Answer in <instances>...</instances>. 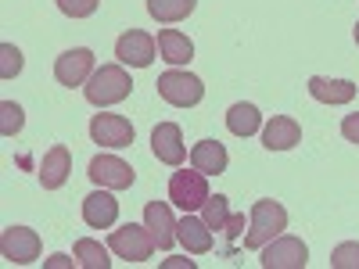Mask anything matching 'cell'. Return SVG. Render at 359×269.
I'll list each match as a JSON object with an SVG mask.
<instances>
[{
	"label": "cell",
	"instance_id": "obj_1",
	"mask_svg": "<svg viewBox=\"0 0 359 269\" xmlns=\"http://www.w3.org/2000/svg\"><path fill=\"white\" fill-rule=\"evenodd\" d=\"M287 230V208L273 198H262L252 205L248 212V233H245V248L259 251L262 244H269L273 237H280Z\"/></svg>",
	"mask_w": 359,
	"mask_h": 269
},
{
	"label": "cell",
	"instance_id": "obj_2",
	"mask_svg": "<svg viewBox=\"0 0 359 269\" xmlns=\"http://www.w3.org/2000/svg\"><path fill=\"white\" fill-rule=\"evenodd\" d=\"M130 90H133V79H130V72L123 65H101V69H94V76L86 79L83 94H86V101L94 108H108V104L126 101Z\"/></svg>",
	"mask_w": 359,
	"mask_h": 269
},
{
	"label": "cell",
	"instance_id": "obj_3",
	"mask_svg": "<svg viewBox=\"0 0 359 269\" xmlns=\"http://www.w3.org/2000/svg\"><path fill=\"white\" fill-rule=\"evenodd\" d=\"M208 201V176L191 169H180L169 176V205H176L180 212H198Z\"/></svg>",
	"mask_w": 359,
	"mask_h": 269
},
{
	"label": "cell",
	"instance_id": "obj_4",
	"mask_svg": "<svg viewBox=\"0 0 359 269\" xmlns=\"http://www.w3.org/2000/svg\"><path fill=\"white\" fill-rule=\"evenodd\" d=\"M155 86H158V97L165 104H172V108H194L205 97V83L194 72H180V69L162 72Z\"/></svg>",
	"mask_w": 359,
	"mask_h": 269
},
{
	"label": "cell",
	"instance_id": "obj_5",
	"mask_svg": "<svg viewBox=\"0 0 359 269\" xmlns=\"http://www.w3.org/2000/svg\"><path fill=\"white\" fill-rule=\"evenodd\" d=\"M108 248L118 255V258H126V262H147L155 255V237H151V230H147V223L140 226V223H126V226H118V230H111V237H108Z\"/></svg>",
	"mask_w": 359,
	"mask_h": 269
},
{
	"label": "cell",
	"instance_id": "obj_6",
	"mask_svg": "<svg viewBox=\"0 0 359 269\" xmlns=\"http://www.w3.org/2000/svg\"><path fill=\"white\" fill-rule=\"evenodd\" d=\"M262 251V269H306L309 265V248L302 237H273L269 244L259 248Z\"/></svg>",
	"mask_w": 359,
	"mask_h": 269
},
{
	"label": "cell",
	"instance_id": "obj_7",
	"mask_svg": "<svg viewBox=\"0 0 359 269\" xmlns=\"http://www.w3.org/2000/svg\"><path fill=\"white\" fill-rule=\"evenodd\" d=\"M155 50H158V40L144 29H130L115 40V57L118 65H130V69H147L155 62Z\"/></svg>",
	"mask_w": 359,
	"mask_h": 269
},
{
	"label": "cell",
	"instance_id": "obj_8",
	"mask_svg": "<svg viewBox=\"0 0 359 269\" xmlns=\"http://www.w3.org/2000/svg\"><path fill=\"white\" fill-rule=\"evenodd\" d=\"M90 137L101 147H130L137 130L126 115H111V111H97L90 118Z\"/></svg>",
	"mask_w": 359,
	"mask_h": 269
},
{
	"label": "cell",
	"instance_id": "obj_9",
	"mask_svg": "<svg viewBox=\"0 0 359 269\" xmlns=\"http://www.w3.org/2000/svg\"><path fill=\"white\" fill-rule=\"evenodd\" d=\"M40 233L29 230V226H8L4 233H0V251H4V258L11 265H29L40 258Z\"/></svg>",
	"mask_w": 359,
	"mask_h": 269
},
{
	"label": "cell",
	"instance_id": "obj_10",
	"mask_svg": "<svg viewBox=\"0 0 359 269\" xmlns=\"http://www.w3.org/2000/svg\"><path fill=\"white\" fill-rule=\"evenodd\" d=\"M86 176L94 179L97 187H108V191H126V187H133V179H137L133 165L123 162V158H115V155H97V158H90Z\"/></svg>",
	"mask_w": 359,
	"mask_h": 269
},
{
	"label": "cell",
	"instance_id": "obj_11",
	"mask_svg": "<svg viewBox=\"0 0 359 269\" xmlns=\"http://www.w3.org/2000/svg\"><path fill=\"white\" fill-rule=\"evenodd\" d=\"M90 76H94V50L90 47H72L54 62V79L62 86H86Z\"/></svg>",
	"mask_w": 359,
	"mask_h": 269
},
{
	"label": "cell",
	"instance_id": "obj_12",
	"mask_svg": "<svg viewBox=\"0 0 359 269\" xmlns=\"http://www.w3.org/2000/svg\"><path fill=\"white\" fill-rule=\"evenodd\" d=\"M151 151L165 165H180L187 158V144H184V133H180L176 123H158L151 130Z\"/></svg>",
	"mask_w": 359,
	"mask_h": 269
},
{
	"label": "cell",
	"instance_id": "obj_13",
	"mask_svg": "<svg viewBox=\"0 0 359 269\" xmlns=\"http://www.w3.org/2000/svg\"><path fill=\"white\" fill-rule=\"evenodd\" d=\"M115 219H118V201H115V194L108 187H101V191L83 198V223L86 226L108 230V226H115Z\"/></svg>",
	"mask_w": 359,
	"mask_h": 269
},
{
	"label": "cell",
	"instance_id": "obj_14",
	"mask_svg": "<svg viewBox=\"0 0 359 269\" xmlns=\"http://www.w3.org/2000/svg\"><path fill=\"white\" fill-rule=\"evenodd\" d=\"M144 223H147V230H151L155 244H158L162 251H169V248L180 244V241H176V219H172V212H169L165 201H147V205H144Z\"/></svg>",
	"mask_w": 359,
	"mask_h": 269
},
{
	"label": "cell",
	"instance_id": "obj_15",
	"mask_svg": "<svg viewBox=\"0 0 359 269\" xmlns=\"http://www.w3.org/2000/svg\"><path fill=\"white\" fill-rule=\"evenodd\" d=\"M176 241L184 244L191 255H208L212 251V230H208V223L194 212H184V219L176 223Z\"/></svg>",
	"mask_w": 359,
	"mask_h": 269
},
{
	"label": "cell",
	"instance_id": "obj_16",
	"mask_svg": "<svg viewBox=\"0 0 359 269\" xmlns=\"http://www.w3.org/2000/svg\"><path fill=\"white\" fill-rule=\"evenodd\" d=\"M69 172H72V151L65 144H54L50 151L43 155V162H40V184H43V191L65 187Z\"/></svg>",
	"mask_w": 359,
	"mask_h": 269
},
{
	"label": "cell",
	"instance_id": "obj_17",
	"mask_svg": "<svg viewBox=\"0 0 359 269\" xmlns=\"http://www.w3.org/2000/svg\"><path fill=\"white\" fill-rule=\"evenodd\" d=\"M298 140H302V126L291 115H273L262 126V147H269V151H291Z\"/></svg>",
	"mask_w": 359,
	"mask_h": 269
},
{
	"label": "cell",
	"instance_id": "obj_18",
	"mask_svg": "<svg viewBox=\"0 0 359 269\" xmlns=\"http://www.w3.org/2000/svg\"><path fill=\"white\" fill-rule=\"evenodd\" d=\"M309 94H313L320 104H348V101H355V83H352V79L313 76V79H309Z\"/></svg>",
	"mask_w": 359,
	"mask_h": 269
},
{
	"label": "cell",
	"instance_id": "obj_19",
	"mask_svg": "<svg viewBox=\"0 0 359 269\" xmlns=\"http://www.w3.org/2000/svg\"><path fill=\"white\" fill-rule=\"evenodd\" d=\"M226 147L219 144V140H198L194 147H191V165L198 169V172H205V176H219V172H226Z\"/></svg>",
	"mask_w": 359,
	"mask_h": 269
},
{
	"label": "cell",
	"instance_id": "obj_20",
	"mask_svg": "<svg viewBox=\"0 0 359 269\" xmlns=\"http://www.w3.org/2000/svg\"><path fill=\"white\" fill-rule=\"evenodd\" d=\"M158 54L169 65H187L194 57V43H191V36L180 33V29H162L158 33Z\"/></svg>",
	"mask_w": 359,
	"mask_h": 269
},
{
	"label": "cell",
	"instance_id": "obj_21",
	"mask_svg": "<svg viewBox=\"0 0 359 269\" xmlns=\"http://www.w3.org/2000/svg\"><path fill=\"white\" fill-rule=\"evenodd\" d=\"M226 130H230L233 137H252V133H259V130H262L259 108H255V104H245V101L230 104V111H226Z\"/></svg>",
	"mask_w": 359,
	"mask_h": 269
},
{
	"label": "cell",
	"instance_id": "obj_22",
	"mask_svg": "<svg viewBox=\"0 0 359 269\" xmlns=\"http://www.w3.org/2000/svg\"><path fill=\"white\" fill-rule=\"evenodd\" d=\"M198 0H147V15L162 25H172V22H184L191 11H194Z\"/></svg>",
	"mask_w": 359,
	"mask_h": 269
},
{
	"label": "cell",
	"instance_id": "obj_23",
	"mask_svg": "<svg viewBox=\"0 0 359 269\" xmlns=\"http://www.w3.org/2000/svg\"><path fill=\"white\" fill-rule=\"evenodd\" d=\"M76 262L83 269H108L111 258H108V248L97 244V241H90V237H83V241H76Z\"/></svg>",
	"mask_w": 359,
	"mask_h": 269
},
{
	"label": "cell",
	"instance_id": "obj_24",
	"mask_svg": "<svg viewBox=\"0 0 359 269\" xmlns=\"http://www.w3.org/2000/svg\"><path fill=\"white\" fill-rule=\"evenodd\" d=\"M230 201L223 198V194H208V201L201 205V219L208 223V230H226V223H230Z\"/></svg>",
	"mask_w": 359,
	"mask_h": 269
},
{
	"label": "cell",
	"instance_id": "obj_25",
	"mask_svg": "<svg viewBox=\"0 0 359 269\" xmlns=\"http://www.w3.org/2000/svg\"><path fill=\"white\" fill-rule=\"evenodd\" d=\"M331 265L334 269H359V241H345L331 251Z\"/></svg>",
	"mask_w": 359,
	"mask_h": 269
},
{
	"label": "cell",
	"instance_id": "obj_26",
	"mask_svg": "<svg viewBox=\"0 0 359 269\" xmlns=\"http://www.w3.org/2000/svg\"><path fill=\"white\" fill-rule=\"evenodd\" d=\"M18 72H22V50L15 43H4V47H0V76L15 79Z\"/></svg>",
	"mask_w": 359,
	"mask_h": 269
},
{
	"label": "cell",
	"instance_id": "obj_27",
	"mask_svg": "<svg viewBox=\"0 0 359 269\" xmlns=\"http://www.w3.org/2000/svg\"><path fill=\"white\" fill-rule=\"evenodd\" d=\"M0 115H4V118H0V133H4V137H15V133L22 130V123H25V118H22V108H18L15 101H4V104H0Z\"/></svg>",
	"mask_w": 359,
	"mask_h": 269
},
{
	"label": "cell",
	"instance_id": "obj_28",
	"mask_svg": "<svg viewBox=\"0 0 359 269\" xmlns=\"http://www.w3.org/2000/svg\"><path fill=\"white\" fill-rule=\"evenodd\" d=\"M101 0H57V11L69 15V18H90L97 11Z\"/></svg>",
	"mask_w": 359,
	"mask_h": 269
},
{
	"label": "cell",
	"instance_id": "obj_29",
	"mask_svg": "<svg viewBox=\"0 0 359 269\" xmlns=\"http://www.w3.org/2000/svg\"><path fill=\"white\" fill-rule=\"evenodd\" d=\"M341 137H345L348 144H359V111L341 118Z\"/></svg>",
	"mask_w": 359,
	"mask_h": 269
},
{
	"label": "cell",
	"instance_id": "obj_30",
	"mask_svg": "<svg viewBox=\"0 0 359 269\" xmlns=\"http://www.w3.org/2000/svg\"><path fill=\"white\" fill-rule=\"evenodd\" d=\"M241 230H245V216H230V223H226V230H223V233H226V237H237Z\"/></svg>",
	"mask_w": 359,
	"mask_h": 269
},
{
	"label": "cell",
	"instance_id": "obj_31",
	"mask_svg": "<svg viewBox=\"0 0 359 269\" xmlns=\"http://www.w3.org/2000/svg\"><path fill=\"white\" fill-rule=\"evenodd\" d=\"M47 265H72V258L69 255H54V258H47Z\"/></svg>",
	"mask_w": 359,
	"mask_h": 269
},
{
	"label": "cell",
	"instance_id": "obj_32",
	"mask_svg": "<svg viewBox=\"0 0 359 269\" xmlns=\"http://www.w3.org/2000/svg\"><path fill=\"white\" fill-rule=\"evenodd\" d=\"M352 36H355V43H359V22H355V33H352Z\"/></svg>",
	"mask_w": 359,
	"mask_h": 269
}]
</instances>
